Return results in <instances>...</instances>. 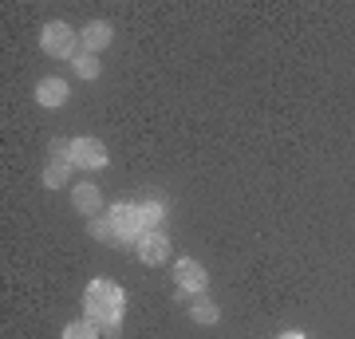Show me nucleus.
Returning <instances> with one entry per match:
<instances>
[{
    "label": "nucleus",
    "mask_w": 355,
    "mask_h": 339,
    "mask_svg": "<svg viewBox=\"0 0 355 339\" xmlns=\"http://www.w3.org/2000/svg\"><path fill=\"white\" fill-rule=\"evenodd\" d=\"M83 308H87V320L91 324L111 327L123 320V308H127V300H123V288L119 284H111V280H91L87 292H83Z\"/></svg>",
    "instance_id": "f257e3e1"
},
{
    "label": "nucleus",
    "mask_w": 355,
    "mask_h": 339,
    "mask_svg": "<svg viewBox=\"0 0 355 339\" xmlns=\"http://www.w3.org/2000/svg\"><path fill=\"white\" fill-rule=\"evenodd\" d=\"M40 48L48 51V55H60V60H76L79 36L64 24V20H51V24H44V32H40Z\"/></svg>",
    "instance_id": "f03ea898"
},
{
    "label": "nucleus",
    "mask_w": 355,
    "mask_h": 339,
    "mask_svg": "<svg viewBox=\"0 0 355 339\" xmlns=\"http://www.w3.org/2000/svg\"><path fill=\"white\" fill-rule=\"evenodd\" d=\"M114 221V229H119V237L123 241H139L142 233H146V221H142V205H130V201H119V205H111V214H107Z\"/></svg>",
    "instance_id": "7ed1b4c3"
},
{
    "label": "nucleus",
    "mask_w": 355,
    "mask_h": 339,
    "mask_svg": "<svg viewBox=\"0 0 355 339\" xmlns=\"http://www.w3.org/2000/svg\"><path fill=\"white\" fill-rule=\"evenodd\" d=\"M174 280L182 292H193V296H202L205 284H209V277H205V268L193 257H178L174 261Z\"/></svg>",
    "instance_id": "20e7f679"
},
{
    "label": "nucleus",
    "mask_w": 355,
    "mask_h": 339,
    "mask_svg": "<svg viewBox=\"0 0 355 339\" xmlns=\"http://www.w3.org/2000/svg\"><path fill=\"white\" fill-rule=\"evenodd\" d=\"M71 166L83 170H103L107 166V150L99 139H71Z\"/></svg>",
    "instance_id": "39448f33"
},
{
    "label": "nucleus",
    "mask_w": 355,
    "mask_h": 339,
    "mask_svg": "<svg viewBox=\"0 0 355 339\" xmlns=\"http://www.w3.org/2000/svg\"><path fill=\"white\" fill-rule=\"evenodd\" d=\"M135 252H139L142 264H162L166 257H170V241H166V233H158V229H146V233L135 241Z\"/></svg>",
    "instance_id": "423d86ee"
},
{
    "label": "nucleus",
    "mask_w": 355,
    "mask_h": 339,
    "mask_svg": "<svg viewBox=\"0 0 355 339\" xmlns=\"http://www.w3.org/2000/svg\"><path fill=\"white\" fill-rule=\"evenodd\" d=\"M36 103L40 107H64L67 103V83L64 79H40L36 83Z\"/></svg>",
    "instance_id": "0eeeda50"
},
{
    "label": "nucleus",
    "mask_w": 355,
    "mask_h": 339,
    "mask_svg": "<svg viewBox=\"0 0 355 339\" xmlns=\"http://www.w3.org/2000/svg\"><path fill=\"white\" fill-rule=\"evenodd\" d=\"M107 44H111V24H107V20H95V24H87L83 32H79V48L103 51Z\"/></svg>",
    "instance_id": "6e6552de"
},
{
    "label": "nucleus",
    "mask_w": 355,
    "mask_h": 339,
    "mask_svg": "<svg viewBox=\"0 0 355 339\" xmlns=\"http://www.w3.org/2000/svg\"><path fill=\"white\" fill-rule=\"evenodd\" d=\"M71 201H76L79 214H99V209H103V193L91 186V182H83V186L71 189Z\"/></svg>",
    "instance_id": "1a4fd4ad"
},
{
    "label": "nucleus",
    "mask_w": 355,
    "mask_h": 339,
    "mask_svg": "<svg viewBox=\"0 0 355 339\" xmlns=\"http://www.w3.org/2000/svg\"><path fill=\"white\" fill-rule=\"evenodd\" d=\"M67 177H71V162L67 158H51L48 170H44V186L60 189V186H67Z\"/></svg>",
    "instance_id": "9d476101"
},
{
    "label": "nucleus",
    "mask_w": 355,
    "mask_h": 339,
    "mask_svg": "<svg viewBox=\"0 0 355 339\" xmlns=\"http://www.w3.org/2000/svg\"><path fill=\"white\" fill-rule=\"evenodd\" d=\"M91 237L95 241H107V245H123V237H119V229H114L111 217H91Z\"/></svg>",
    "instance_id": "9b49d317"
},
{
    "label": "nucleus",
    "mask_w": 355,
    "mask_h": 339,
    "mask_svg": "<svg viewBox=\"0 0 355 339\" xmlns=\"http://www.w3.org/2000/svg\"><path fill=\"white\" fill-rule=\"evenodd\" d=\"M190 315H193V324H217V304L214 300H205V296H193L190 304Z\"/></svg>",
    "instance_id": "f8f14e48"
},
{
    "label": "nucleus",
    "mask_w": 355,
    "mask_h": 339,
    "mask_svg": "<svg viewBox=\"0 0 355 339\" xmlns=\"http://www.w3.org/2000/svg\"><path fill=\"white\" fill-rule=\"evenodd\" d=\"M64 339H103L99 324H91V320H76V324L64 327Z\"/></svg>",
    "instance_id": "ddd939ff"
},
{
    "label": "nucleus",
    "mask_w": 355,
    "mask_h": 339,
    "mask_svg": "<svg viewBox=\"0 0 355 339\" xmlns=\"http://www.w3.org/2000/svg\"><path fill=\"white\" fill-rule=\"evenodd\" d=\"M71 63H76V76L79 79H95V76H99V60H95V55H76Z\"/></svg>",
    "instance_id": "4468645a"
},
{
    "label": "nucleus",
    "mask_w": 355,
    "mask_h": 339,
    "mask_svg": "<svg viewBox=\"0 0 355 339\" xmlns=\"http://www.w3.org/2000/svg\"><path fill=\"white\" fill-rule=\"evenodd\" d=\"M162 217H166V209L158 205V201H146V205H142V221H146V229H158Z\"/></svg>",
    "instance_id": "2eb2a0df"
},
{
    "label": "nucleus",
    "mask_w": 355,
    "mask_h": 339,
    "mask_svg": "<svg viewBox=\"0 0 355 339\" xmlns=\"http://www.w3.org/2000/svg\"><path fill=\"white\" fill-rule=\"evenodd\" d=\"M280 339H304V336H300V331H284Z\"/></svg>",
    "instance_id": "dca6fc26"
}]
</instances>
